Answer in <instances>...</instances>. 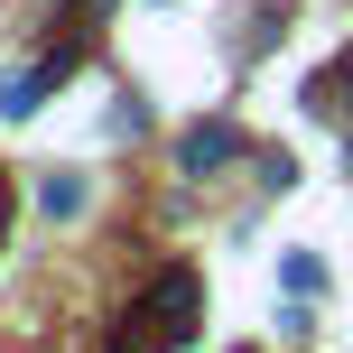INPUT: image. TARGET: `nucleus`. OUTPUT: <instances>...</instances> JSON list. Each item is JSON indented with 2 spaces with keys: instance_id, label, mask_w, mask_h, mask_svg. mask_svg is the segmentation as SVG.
<instances>
[{
  "instance_id": "nucleus-1",
  "label": "nucleus",
  "mask_w": 353,
  "mask_h": 353,
  "mask_svg": "<svg viewBox=\"0 0 353 353\" xmlns=\"http://www.w3.org/2000/svg\"><path fill=\"white\" fill-rule=\"evenodd\" d=\"M195 316H205V279H195V270H159V279H149V298L130 307V325H140V344H149V353L186 344V335H195Z\"/></svg>"
},
{
  "instance_id": "nucleus-2",
  "label": "nucleus",
  "mask_w": 353,
  "mask_h": 353,
  "mask_svg": "<svg viewBox=\"0 0 353 353\" xmlns=\"http://www.w3.org/2000/svg\"><path fill=\"white\" fill-rule=\"evenodd\" d=\"M232 149H242V130H232V121H195L186 140H176V168H186V176H205V168H223Z\"/></svg>"
},
{
  "instance_id": "nucleus-3",
  "label": "nucleus",
  "mask_w": 353,
  "mask_h": 353,
  "mask_svg": "<svg viewBox=\"0 0 353 353\" xmlns=\"http://www.w3.org/2000/svg\"><path fill=\"white\" fill-rule=\"evenodd\" d=\"M37 205H47V223H74V214L93 205V186H84V176H74V168H56L47 186H37Z\"/></svg>"
},
{
  "instance_id": "nucleus-4",
  "label": "nucleus",
  "mask_w": 353,
  "mask_h": 353,
  "mask_svg": "<svg viewBox=\"0 0 353 353\" xmlns=\"http://www.w3.org/2000/svg\"><path fill=\"white\" fill-rule=\"evenodd\" d=\"M37 93H47V74H0V112H10V121H28V112H37Z\"/></svg>"
},
{
  "instance_id": "nucleus-5",
  "label": "nucleus",
  "mask_w": 353,
  "mask_h": 353,
  "mask_svg": "<svg viewBox=\"0 0 353 353\" xmlns=\"http://www.w3.org/2000/svg\"><path fill=\"white\" fill-rule=\"evenodd\" d=\"M279 279H288V298H316V288H325V270L307 261V251H288V261H279Z\"/></svg>"
},
{
  "instance_id": "nucleus-6",
  "label": "nucleus",
  "mask_w": 353,
  "mask_h": 353,
  "mask_svg": "<svg viewBox=\"0 0 353 353\" xmlns=\"http://www.w3.org/2000/svg\"><path fill=\"white\" fill-rule=\"evenodd\" d=\"M344 168H353V140H344Z\"/></svg>"
},
{
  "instance_id": "nucleus-7",
  "label": "nucleus",
  "mask_w": 353,
  "mask_h": 353,
  "mask_svg": "<svg viewBox=\"0 0 353 353\" xmlns=\"http://www.w3.org/2000/svg\"><path fill=\"white\" fill-rule=\"evenodd\" d=\"M0 205H10V186H0Z\"/></svg>"
},
{
  "instance_id": "nucleus-8",
  "label": "nucleus",
  "mask_w": 353,
  "mask_h": 353,
  "mask_svg": "<svg viewBox=\"0 0 353 353\" xmlns=\"http://www.w3.org/2000/svg\"><path fill=\"white\" fill-rule=\"evenodd\" d=\"M121 353H130V344H121Z\"/></svg>"
}]
</instances>
